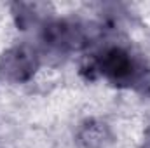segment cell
I'll use <instances>...</instances> for the list:
<instances>
[{"label": "cell", "instance_id": "3957f363", "mask_svg": "<svg viewBox=\"0 0 150 148\" xmlns=\"http://www.w3.org/2000/svg\"><path fill=\"white\" fill-rule=\"evenodd\" d=\"M112 140L113 136L105 122L87 120L79 129V143L84 148H105Z\"/></svg>", "mask_w": 150, "mask_h": 148}, {"label": "cell", "instance_id": "6da1fadb", "mask_svg": "<svg viewBox=\"0 0 150 148\" xmlns=\"http://www.w3.org/2000/svg\"><path fill=\"white\" fill-rule=\"evenodd\" d=\"M42 40L51 51L56 52H67L74 49L77 51L87 44V32L80 23L54 19L44 25Z\"/></svg>", "mask_w": 150, "mask_h": 148}, {"label": "cell", "instance_id": "7a4b0ae2", "mask_svg": "<svg viewBox=\"0 0 150 148\" xmlns=\"http://www.w3.org/2000/svg\"><path fill=\"white\" fill-rule=\"evenodd\" d=\"M37 68L38 56L30 45H16L0 58V75L11 82H26Z\"/></svg>", "mask_w": 150, "mask_h": 148}]
</instances>
